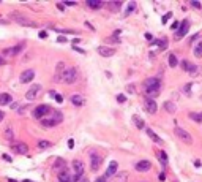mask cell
Returning <instances> with one entry per match:
<instances>
[{"label":"cell","instance_id":"7dc6e473","mask_svg":"<svg viewBox=\"0 0 202 182\" xmlns=\"http://www.w3.org/2000/svg\"><path fill=\"white\" fill-rule=\"evenodd\" d=\"M57 8H59V10H62V11H63V10H65V5H63V3H59V5H57Z\"/></svg>","mask_w":202,"mask_h":182},{"label":"cell","instance_id":"cb8c5ba5","mask_svg":"<svg viewBox=\"0 0 202 182\" xmlns=\"http://www.w3.org/2000/svg\"><path fill=\"white\" fill-rule=\"evenodd\" d=\"M157 157H158V160L161 162L163 166L168 165V155H166V152H164V150H158V152H157Z\"/></svg>","mask_w":202,"mask_h":182},{"label":"cell","instance_id":"681fc988","mask_svg":"<svg viewBox=\"0 0 202 182\" xmlns=\"http://www.w3.org/2000/svg\"><path fill=\"white\" fill-rule=\"evenodd\" d=\"M194 165H196V168L202 166V165H200V160H194Z\"/></svg>","mask_w":202,"mask_h":182},{"label":"cell","instance_id":"d6a6232c","mask_svg":"<svg viewBox=\"0 0 202 182\" xmlns=\"http://www.w3.org/2000/svg\"><path fill=\"white\" fill-rule=\"evenodd\" d=\"M63 165H65V162H63L62 158H59V160L56 162V165H54V169H56V171H59V169H62V168H65Z\"/></svg>","mask_w":202,"mask_h":182},{"label":"cell","instance_id":"ba28073f","mask_svg":"<svg viewBox=\"0 0 202 182\" xmlns=\"http://www.w3.org/2000/svg\"><path fill=\"white\" fill-rule=\"evenodd\" d=\"M99 166H101V157L96 152H92L90 154V168H92V171H98Z\"/></svg>","mask_w":202,"mask_h":182},{"label":"cell","instance_id":"ee69618b","mask_svg":"<svg viewBox=\"0 0 202 182\" xmlns=\"http://www.w3.org/2000/svg\"><path fill=\"white\" fill-rule=\"evenodd\" d=\"M68 147H70V149L74 147V141H73V139H70V141H68Z\"/></svg>","mask_w":202,"mask_h":182},{"label":"cell","instance_id":"7bdbcfd3","mask_svg":"<svg viewBox=\"0 0 202 182\" xmlns=\"http://www.w3.org/2000/svg\"><path fill=\"white\" fill-rule=\"evenodd\" d=\"M57 41H59V43H67V38H65V36H59Z\"/></svg>","mask_w":202,"mask_h":182},{"label":"cell","instance_id":"52a82bcc","mask_svg":"<svg viewBox=\"0 0 202 182\" xmlns=\"http://www.w3.org/2000/svg\"><path fill=\"white\" fill-rule=\"evenodd\" d=\"M174 132H175V135L179 136V138H180L183 143H186V144H191V143H193L191 135H189L186 130H183L182 127H175V128H174Z\"/></svg>","mask_w":202,"mask_h":182},{"label":"cell","instance_id":"9c48e42d","mask_svg":"<svg viewBox=\"0 0 202 182\" xmlns=\"http://www.w3.org/2000/svg\"><path fill=\"white\" fill-rule=\"evenodd\" d=\"M188 30H189V21H183L182 24H180V27H179V30H177V33H175V40H180V38H183L186 33H188Z\"/></svg>","mask_w":202,"mask_h":182},{"label":"cell","instance_id":"603a6c76","mask_svg":"<svg viewBox=\"0 0 202 182\" xmlns=\"http://www.w3.org/2000/svg\"><path fill=\"white\" fill-rule=\"evenodd\" d=\"M3 136H5V139H8V141H11V139H14V132H13V128L10 125H6L5 127V132H3Z\"/></svg>","mask_w":202,"mask_h":182},{"label":"cell","instance_id":"4dcf8cb0","mask_svg":"<svg viewBox=\"0 0 202 182\" xmlns=\"http://www.w3.org/2000/svg\"><path fill=\"white\" fill-rule=\"evenodd\" d=\"M38 147H40V149L51 147V141H46V139H41V141H38Z\"/></svg>","mask_w":202,"mask_h":182},{"label":"cell","instance_id":"484cf974","mask_svg":"<svg viewBox=\"0 0 202 182\" xmlns=\"http://www.w3.org/2000/svg\"><path fill=\"white\" fill-rule=\"evenodd\" d=\"M164 109H166L169 114H174V113L177 111V106L174 105L172 102H164Z\"/></svg>","mask_w":202,"mask_h":182},{"label":"cell","instance_id":"8d00e7d4","mask_svg":"<svg viewBox=\"0 0 202 182\" xmlns=\"http://www.w3.org/2000/svg\"><path fill=\"white\" fill-rule=\"evenodd\" d=\"M117 102H118V103H125V102H126V97H125L123 94L117 95Z\"/></svg>","mask_w":202,"mask_h":182},{"label":"cell","instance_id":"8fae6325","mask_svg":"<svg viewBox=\"0 0 202 182\" xmlns=\"http://www.w3.org/2000/svg\"><path fill=\"white\" fill-rule=\"evenodd\" d=\"M40 92H41V86H40V84H35V86H32V87L25 92V98H27V100H35L36 97H38Z\"/></svg>","mask_w":202,"mask_h":182},{"label":"cell","instance_id":"3957f363","mask_svg":"<svg viewBox=\"0 0 202 182\" xmlns=\"http://www.w3.org/2000/svg\"><path fill=\"white\" fill-rule=\"evenodd\" d=\"M60 76L62 78L59 81H62V83H65V84H73L78 81V70L76 68H67V70H63V73Z\"/></svg>","mask_w":202,"mask_h":182},{"label":"cell","instance_id":"836d02e7","mask_svg":"<svg viewBox=\"0 0 202 182\" xmlns=\"http://www.w3.org/2000/svg\"><path fill=\"white\" fill-rule=\"evenodd\" d=\"M134 10H136V2H131L130 5H128V8H126V13H125V14H126V16H128V14H131Z\"/></svg>","mask_w":202,"mask_h":182},{"label":"cell","instance_id":"d6986e66","mask_svg":"<svg viewBox=\"0 0 202 182\" xmlns=\"http://www.w3.org/2000/svg\"><path fill=\"white\" fill-rule=\"evenodd\" d=\"M145 132H147V135H149L150 138H152V141H153V143H157V144H163V139H161L160 136H158L157 133H155L152 128H147Z\"/></svg>","mask_w":202,"mask_h":182},{"label":"cell","instance_id":"e0dca14e","mask_svg":"<svg viewBox=\"0 0 202 182\" xmlns=\"http://www.w3.org/2000/svg\"><path fill=\"white\" fill-rule=\"evenodd\" d=\"M22 48H24L22 44H17V46H14V48H8V49H5L3 54H5V56H17V54L21 52Z\"/></svg>","mask_w":202,"mask_h":182},{"label":"cell","instance_id":"f907efd6","mask_svg":"<svg viewBox=\"0 0 202 182\" xmlns=\"http://www.w3.org/2000/svg\"><path fill=\"white\" fill-rule=\"evenodd\" d=\"M74 49H76V51H78V52H79V54H84V52H85V51H84V49H81V48H76V46H74Z\"/></svg>","mask_w":202,"mask_h":182},{"label":"cell","instance_id":"74e56055","mask_svg":"<svg viewBox=\"0 0 202 182\" xmlns=\"http://www.w3.org/2000/svg\"><path fill=\"white\" fill-rule=\"evenodd\" d=\"M63 68H65L63 62H59V63H57V73H59V75H62V70H63Z\"/></svg>","mask_w":202,"mask_h":182},{"label":"cell","instance_id":"8992f818","mask_svg":"<svg viewBox=\"0 0 202 182\" xmlns=\"http://www.w3.org/2000/svg\"><path fill=\"white\" fill-rule=\"evenodd\" d=\"M73 173H74V180L78 182L82 177V174H84V163H82L81 160L73 162Z\"/></svg>","mask_w":202,"mask_h":182},{"label":"cell","instance_id":"83f0119b","mask_svg":"<svg viewBox=\"0 0 202 182\" xmlns=\"http://www.w3.org/2000/svg\"><path fill=\"white\" fill-rule=\"evenodd\" d=\"M133 122H134V125L137 127V128H144V127H145L144 121L141 119V117H137V116H133Z\"/></svg>","mask_w":202,"mask_h":182},{"label":"cell","instance_id":"d4e9b609","mask_svg":"<svg viewBox=\"0 0 202 182\" xmlns=\"http://www.w3.org/2000/svg\"><path fill=\"white\" fill-rule=\"evenodd\" d=\"M10 102H13L10 94H0V105H10Z\"/></svg>","mask_w":202,"mask_h":182},{"label":"cell","instance_id":"db71d44e","mask_svg":"<svg viewBox=\"0 0 202 182\" xmlns=\"http://www.w3.org/2000/svg\"><path fill=\"white\" fill-rule=\"evenodd\" d=\"M2 121H3V113L0 111V122H2Z\"/></svg>","mask_w":202,"mask_h":182},{"label":"cell","instance_id":"b9f144b4","mask_svg":"<svg viewBox=\"0 0 202 182\" xmlns=\"http://www.w3.org/2000/svg\"><path fill=\"white\" fill-rule=\"evenodd\" d=\"M126 89H128V92H130V94H134V86H133V84H130Z\"/></svg>","mask_w":202,"mask_h":182},{"label":"cell","instance_id":"9a60e30c","mask_svg":"<svg viewBox=\"0 0 202 182\" xmlns=\"http://www.w3.org/2000/svg\"><path fill=\"white\" fill-rule=\"evenodd\" d=\"M98 54L103 57H112L115 54V49L114 48H109V46H99L98 48Z\"/></svg>","mask_w":202,"mask_h":182},{"label":"cell","instance_id":"44dd1931","mask_svg":"<svg viewBox=\"0 0 202 182\" xmlns=\"http://www.w3.org/2000/svg\"><path fill=\"white\" fill-rule=\"evenodd\" d=\"M70 100H71V103L74 105V106H82V105H84V102H85V98L82 97V95H73Z\"/></svg>","mask_w":202,"mask_h":182},{"label":"cell","instance_id":"c3c4849f","mask_svg":"<svg viewBox=\"0 0 202 182\" xmlns=\"http://www.w3.org/2000/svg\"><path fill=\"white\" fill-rule=\"evenodd\" d=\"M63 5H68V6H74L76 2H67V3H63Z\"/></svg>","mask_w":202,"mask_h":182},{"label":"cell","instance_id":"60d3db41","mask_svg":"<svg viewBox=\"0 0 202 182\" xmlns=\"http://www.w3.org/2000/svg\"><path fill=\"white\" fill-rule=\"evenodd\" d=\"M191 6H194V8H200V3H199V2H196V0H193V2H191Z\"/></svg>","mask_w":202,"mask_h":182},{"label":"cell","instance_id":"7402d4cb","mask_svg":"<svg viewBox=\"0 0 202 182\" xmlns=\"http://www.w3.org/2000/svg\"><path fill=\"white\" fill-rule=\"evenodd\" d=\"M70 177H71V176H70V173H68L65 168H63V169L59 173V180H60V182H70V180H71Z\"/></svg>","mask_w":202,"mask_h":182},{"label":"cell","instance_id":"ac0fdd59","mask_svg":"<svg viewBox=\"0 0 202 182\" xmlns=\"http://www.w3.org/2000/svg\"><path fill=\"white\" fill-rule=\"evenodd\" d=\"M103 2L101 0H87V6L92 8V10H99V8H103Z\"/></svg>","mask_w":202,"mask_h":182},{"label":"cell","instance_id":"2e32d148","mask_svg":"<svg viewBox=\"0 0 202 182\" xmlns=\"http://www.w3.org/2000/svg\"><path fill=\"white\" fill-rule=\"evenodd\" d=\"M35 78V71L33 70H25L22 75H21V83H30V81Z\"/></svg>","mask_w":202,"mask_h":182},{"label":"cell","instance_id":"1f68e13d","mask_svg":"<svg viewBox=\"0 0 202 182\" xmlns=\"http://www.w3.org/2000/svg\"><path fill=\"white\" fill-rule=\"evenodd\" d=\"M169 65H171L172 68L179 65V62H177V57L174 56V54H171V56H169Z\"/></svg>","mask_w":202,"mask_h":182},{"label":"cell","instance_id":"f35d334b","mask_svg":"<svg viewBox=\"0 0 202 182\" xmlns=\"http://www.w3.org/2000/svg\"><path fill=\"white\" fill-rule=\"evenodd\" d=\"M54 98H56V102H57V103H63V97H62V95L56 94V97H54Z\"/></svg>","mask_w":202,"mask_h":182},{"label":"cell","instance_id":"9f6ffc18","mask_svg":"<svg viewBox=\"0 0 202 182\" xmlns=\"http://www.w3.org/2000/svg\"><path fill=\"white\" fill-rule=\"evenodd\" d=\"M2 63H3V60H2V59H0V65H2Z\"/></svg>","mask_w":202,"mask_h":182},{"label":"cell","instance_id":"d590c367","mask_svg":"<svg viewBox=\"0 0 202 182\" xmlns=\"http://www.w3.org/2000/svg\"><path fill=\"white\" fill-rule=\"evenodd\" d=\"M171 16H172V13H168V14H164V16H163V19H161V22H163V24H166V22H168V21L171 19Z\"/></svg>","mask_w":202,"mask_h":182},{"label":"cell","instance_id":"11a10c76","mask_svg":"<svg viewBox=\"0 0 202 182\" xmlns=\"http://www.w3.org/2000/svg\"><path fill=\"white\" fill-rule=\"evenodd\" d=\"M0 24H8V21H5V19H0Z\"/></svg>","mask_w":202,"mask_h":182},{"label":"cell","instance_id":"ffe728a7","mask_svg":"<svg viewBox=\"0 0 202 182\" xmlns=\"http://www.w3.org/2000/svg\"><path fill=\"white\" fill-rule=\"evenodd\" d=\"M193 52H194V56H196L197 59L202 57V36L196 41V46H194V51H193Z\"/></svg>","mask_w":202,"mask_h":182},{"label":"cell","instance_id":"5b68a950","mask_svg":"<svg viewBox=\"0 0 202 182\" xmlns=\"http://www.w3.org/2000/svg\"><path fill=\"white\" fill-rule=\"evenodd\" d=\"M52 113V109H51V106H48V105H40V106H36L35 109H33V117L35 119H44V117H48L49 114Z\"/></svg>","mask_w":202,"mask_h":182},{"label":"cell","instance_id":"6da1fadb","mask_svg":"<svg viewBox=\"0 0 202 182\" xmlns=\"http://www.w3.org/2000/svg\"><path fill=\"white\" fill-rule=\"evenodd\" d=\"M144 92L147 95V98H155L158 97L161 92V81L160 78H149L144 81Z\"/></svg>","mask_w":202,"mask_h":182},{"label":"cell","instance_id":"bcb514c9","mask_svg":"<svg viewBox=\"0 0 202 182\" xmlns=\"http://www.w3.org/2000/svg\"><path fill=\"white\" fill-rule=\"evenodd\" d=\"M106 180H107V179H106L104 176H103V177H98V179H96V182H106Z\"/></svg>","mask_w":202,"mask_h":182},{"label":"cell","instance_id":"277c9868","mask_svg":"<svg viewBox=\"0 0 202 182\" xmlns=\"http://www.w3.org/2000/svg\"><path fill=\"white\" fill-rule=\"evenodd\" d=\"M10 19L14 21V22H17V24H21V25H29V27H35L36 25L32 19H29L27 16H24L21 13H11L10 14Z\"/></svg>","mask_w":202,"mask_h":182},{"label":"cell","instance_id":"7c38bea8","mask_svg":"<svg viewBox=\"0 0 202 182\" xmlns=\"http://www.w3.org/2000/svg\"><path fill=\"white\" fill-rule=\"evenodd\" d=\"M11 147H13L14 152L21 154V155H24V154L29 152V146H27L25 143H14V144H11Z\"/></svg>","mask_w":202,"mask_h":182},{"label":"cell","instance_id":"4fadbf2b","mask_svg":"<svg viewBox=\"0 0 202 182\" xmlns=\"http://www.w3.org/2000/svg\"><path fill=\"white\" fill-rule=\"evenodd\" d=\"M136 171H139V173H145V171H149L152 168V163L149 160H141V162H137L136 163Z\"/></svg>","mask_w":202,"mask_h":182},{"label":"cell","instance_id":"f6af8a7d","mask_svg":"<svg viewBox=\"0 0 202 182\" xmlns=\"http://www.w3.org/2000/svg\"><path fill=\"white\" fill-rule=\"evenodd\" d=\"M145 38L149 40V41H153V36H152L150 33H145Z\"/></svg>","mask_w":202,"mask_h":182},{"label":"cell","instance_id":"30bf717a","mask_svg":"<svg viewBox=\"0 0 202 182\" xmlns=\"http://www.w3.org/2000/svg\"><path fill=\"white\" fill-rule=\"evenodd\" d=\"M144 108H145V111L149 113V114H155V113H157V109H158L157 102L152 100V98H145L144 100Z\"/></svg>","mask_w":202,"mask_h":182},{"label":"cell","instance_id":"ab89813d","mask_svg":"<svg viewBox=\"0 0 202 182\" xmlns=\"http://www.w3.org/2000/svg\"><path fill=\"white\" fill-rule=\"evenodd\" d=\"M179 27H180V22H177V21H175V22H174V24L171 25V29H172V30H179Z\"/></svg>","mask_w":202,"mask_h":182},{"label":"cell","instance_id":"f1b7e54d","mask_svg":"<svg viewBox=\"0 0 202 182\" xmlns=\"http://www.w3.org/2000/svg\"><path fill=\"white\" fill-rule=\"evenodd\" d=\"M189 119L194 122H202V113H189Z\"/></svg>","mask_w":202,"mask_h":182},{"label":"cell","instance_id":"4316f807","mask_svg":"<svg viewBox=\"0 0 202 182\" xmlns=\"http://www.w3.org/2000/svg\"><path fill=\"white\" fill-rule=\"evenodd\" d=\"M120 6H122L120 2H111V3H107V8H109V10H111V11H115V13L120 10Z\"/></svg>","mask_w":202,"mask_h":182},{"label":"cell","instance_id":"5bb4252c","mask_svg":"<svg viewBox=\"0 0 202 182\" xmlns=\"http://www.w3.org/2000/svg\"><path fill=\"white\" fill-rule=\"evenodd\" d=\"M117 169H118V163H117V162H111V163H109V166H107V169H106L104 177L109 179V177L115 176V174H117Z\"/></svg>","mask_w":202,"mask_h":182},{"label":"cell","instance_id":"f546056e","mask_svg":"<svg viewBox=\"0 0 202 182\" xmlns=\"http://www.w3.org/2000/svg\"><path fill=\"white\" fill-rule=\"evenodd\" d=\"M126 177H128V174L123 171V173H118L117 174V179H115V182H126Z\"/></svg>","mask_w":202,"mask_h":182},{"label":"cell","instance_id":"e575fe53","mask_svg":"<svg viewBox=\"0 0 202 182\" xmlns=\"http://www.w3.org/2000/svg\"><path fill=\"white\" fill-rule=\"evenodd\" d=\"M183 92H185L186 95H191V84H185V87L182 89Z\"/></svg>","mask_w":202,"mask_h":182},{"label":"cell","instance_id":"7a4b0ae2","mask_svg":"<svg viewBox=\"0 0 202 182\" xmlns=\"http://www.w3.org/2000/svg\"><path fill=\"white\" fill-rule=\"evenodd\" d=\"M63 121V114L60 111H52L48 117H44L41 119V125L46 127V128H49V127H56L57 124H60Z\"/></svg>","mask_w":202,"mask_h":182},{"label":"cell","instance_id":"f5cc1de1","mask_svg":"<svg viewBox=\"0 0 202 182\" xmlns=\"http://www.w3.org/2000/svg\"><path fill=\"white\" fill-rule=\"evenodd\" d=\"M40 36H41V38H46V36H48V33H46V32H41Z\"/></svg>","mask_w":202,"mask_h":182},{"label":"cell","instance_id":"816d5d0a","mask_svg":"<svg viewBox=\"0 0 202 182\" xmlns=\"http://www.w3.org/2000/svg\"><path fill=\"white\" fill-rule=\"evenodd\" d=\"M164 179H166V174H164V173H161V174H160V180H164Z\"/></svg>","mask_w":202,"mask_h":182}]
</instances>
